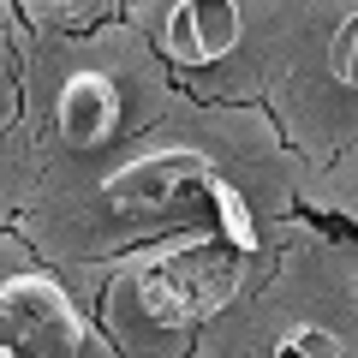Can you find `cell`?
Here are the masks:
<instances>
[{
    "instance_id": "obj_3",
    "label": "cell",
    "mask_w": 358,
    "mask_h": 358,
    "mask_svg": "<svg viewBox=\"0 0 358 358\" xmlns=\"http://www.w3.org/2000/svg\"><path fill=\"white\" fill-rule=\"evenodd\" d=\"M0 334L18 358H78L84 317L48 275H13L0 287Z\"/></svg>"
},
{
    "instance_id": "obj_6",
    "label": "cell",
    "mask_w": 358,
    "mask_h": 358,
    "mask_svg": "<svg viewBox=\"0 0 358 358\" xmlns=\"http://www.w3.org/2000/svg\"><path fill=\"white\" fill-rule=\"evenodd\" d=\"M275 358H346V346H341V334L317 329V322H299V329L281 334Z\"/></svg>"
},
{
    "instance_id": "obj_8",
    "label": "cell",
    "mask_w": 358,
    "mask_h": 358,
    "mask_svg": "<svg viewBox=\"0 0 358 358\" xmlns=\"http://www.w3.org/2000/svg\"><path fill=\"white\" fill-rule=\"evenodd\" d=\"M18 114V72H13V54L0 48V126Z\"/></svg>"
},
{
    "instance_id": "obj_5",
    "label": "cell",
    "mask_w": 358,
    "mask_h": 358,
    "mask_svg": "<svg viewBox=\"0 0 358 358\" xmlns=\"http://www.w3.org/2000/svg\"><path fill=\"white\" fill-rule=\"evenodd\" d=\"M60 138L72 143V150H96V143H108L114 138V126H120V90H114V78H102V72H72L60 84Z\"/></svg>"
},
{
    "instance_id": "obj_2",
    "label": "cell",
    "mask_w": 358,
    "mask_h": 358,
    "mask_svg": "<svg viewBox=\"0 0 358 358\" xmlns=\"http://www.w3.org/2000/svg\"><path fill=\"white\" fill-rule=\"evenodd\" d=\"M221 185L227 179H215V167L197 150H155V155H138V162L114 167L102 179V203L126 221H179L197 203L215 209Z\"/></svg>"
},
{
    "instance_id": "obj_1",
    "label": "cell",
    "mask_w": 358,
    "mask_h": 358,
    "mask_svg": "<svg viewBox=\"0 0 358 358\" xmlns=\"http://www.w3.org/2000/svg\"><path fill=\"white\" fill-rule=\"evenodd\" d=\"M245 263L233 245H192V251H167L155 263L131 268L120 293L131 299L143 322L155 329H185V322H203L239 293Z\"/></svg>"
},
{
    "instance_id": "obj_7",
    "label": "cell",
    "mask_w": 358,
    "mask_h": 358,
    "mask_svg": "<svg viewBox=\"0 0 358 358\" xmlns=\"http://www.w3.org/2000/svg\"><path fill=\"white\" fill-rule=\"evenodd\" d=\"M329 66H334V78H341V84H352V66H358V24L352 18H346L341 24V36H334V54H329Z\"/></svg>"
},
{
    "instance_id": "obj_4",
    "label": "cell",
    "mask_w": 358,
    "mask_h": 358,
    "mask_svg": "<svg viewBox=\"0 0 358 358\" xmlns=\"http://www.w3.org/2000/svg\"><path fill=\"white\" fill-rule=\"evenodd\" d=\"M239 48V6L227 0H179L167 13V54L179 66H215Z\"/></svg>"
}]
</instances>
